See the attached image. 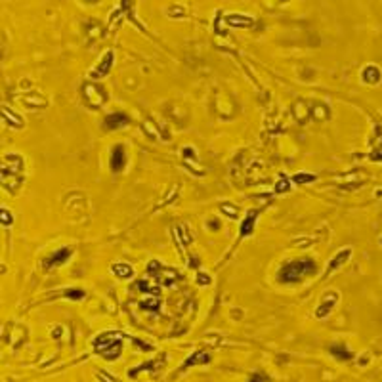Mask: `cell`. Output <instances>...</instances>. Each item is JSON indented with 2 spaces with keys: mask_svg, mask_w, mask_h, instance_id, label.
Returning a JSON list of instances; mask_svg holds the SVG:
<instances>
[{
  "mask_svg": "<svg viewBox=\"0 0 382 382\" xmlns=\"http://www.w3.org/2000/svg\"><path fill=\"white\" fill-rule=\"evenodd\" d=\"M317 266L312 258H300V260H293V262H287L279 270V279L283 283H296L300 281L306 275H312L316 273Z\"/></svg>",
  "mask_w": 382,
  "mask_h": 382,
  "instance_id": "6da1fadb",
  "label": "cell"
},
{
  "mask_svg": "<svg viewBox=\"0 0 382 382\" xmlns=\"http://www.w3.org/2000/svg\"><path fill=\"white\" fill-rule=\"evenodd\" d=\"M126 164V151H124V145L117 143L111 151V159H109V166L113 172H120Z\"/></svg>",
  "mask_w": 382,
  "mask_h": 382,
  "instance_id": "7a4b0ae2",
  "label": "cell"
},
{
  "mask_svg": "<svg viewBox=\"0 0 382 382\" xmlns=\"http://www.w3.org/2000/svg\"><path fill=\"white\" fill-rule=\"evenodd\" d=\"M71 249H59V251H55L52 256H48L46 260L42 262V268L44 270H52V268H57V266H61V264H65L69 260V256H71Z\"/></svg>",
  "mask_w": 382,
  "mask_h": 382,
  "instance_id": "3957f363",
  "label": "cell"
},
{
  "mask_svg": "<svg viewBox=\"0 0 382 382\" xmlns=\"http://www.w3.org/2000/svg\"><path fill=\"white\" fill-rule=\"evenodd\" d=\"M130 124V119L122 113H113V115H107L105 120H103V128L105 130H117V128H122V126H128Z\"/></svg>",
  "mask_w": 382,
  "mask_h": 382,
  "instance_id": "277c9868",
  "label": "cell"
},
{
  "mask_svg": "<svg viewBox=\"0 0 382 382\" xmlns=\"http://www.w3.org/2000/svg\"><path fill=\"white\" fill-rule=\"evenodd\" d=\"M111 65H113V52H107V54H103V57H101V63H99L98 67H94V71H90V75L94 76V78L107 75Z\"/></svg>",
  "mask_w": 382,
  "mask_h": 382,
  "instance_id": "5b68a950",
  "label": "cell"
},
{
  "mask_svg": "<svg viewBox=\"0 0 382 382\" xmlns=\"http://www.w3.org/2000/svg\"><path fill=\"white\" fill-rule=\"evenodd\" d=\"M208 361H210V356H208L207 352H193L189 358H187L186 363H182V369H187V367H191V365H207Z\"/></svg>",
  "mask_w": 382,
  "mask_h": 382,
  "instance_id": "8992f818",
  "label": "cell"
},
{
  "mask_svg": "<svg viewBox=\"0 0 382 382\" xmlns=\"http://www.w3.org/2000/svg\"><path fill=\"white\" fill-rule=\"evenodd\" d=\"M256 210H251L249 214H247V218L243 220V224H241V233L239 237H249L252 233V229H254V224H256Z\"/></svg>",
  "mask_w": 382,
  "mask_h": 382,
  "instance_id": "52a82bcc",
  "label": "cell"
},
{
  "mask_svg": "<svg viewBox=\"0 0 382 382\" xmlns=\"http://www.w3.org/2000/svg\"><path fill=\"white\" fill-rule=\"evenodd\" d=\"M350 256H352V249H342V251L337 254V256H333V262L329 264V270H327V273H331L335 268H340L342 264L346 262L348 260Z\"/></svg>",
  "mask_w": 382,
  "mask_h": 382,
  "instance_id": "ba28073f",
  "label": "cell"
},
{
  "mask_svg": "<svg viewBox=\"0 0 382 382\" xmlns=\"http://www.w3.org/2000/svg\"><path fill=\"white\" fill-rule=\"evenodd\" d=\"M361 75H363V80H365V82H371V84H377L382 76L381 71H379V67H375V65L365 67Z\"/></svg>",
  "mask_w": 382,
  "mask_h": 382,
  "instance_id": "9c48e42d",
  "label": "cell"
},
{
  "mask_svg": "<svg viewBox=\"0 0 382 382\" xmlns=\"http://www.w3.org/2000/svg\"><path fill=\"white\" fill-rule=\"evenodd\" d=\"M331 354L337 358V360H342V361H350L352 358H354V354L350 352L346 346H342V344H337V346H331Z\"/></svg>",
  "mask_w": 382,
  "mask_h": 382,
  "instance_id": "30bf717a",
  "label": "cell"
},
{
  "mask_svg": "<svg viewBox=\"0 0 382 382\" xmlns=\"http://www.w3.org/2000/svg\"><path fill=\"white\" fill-rule=\"evenodd\" d=\"M111 270H113V273H115L117 277H120V279H130L132 275H134V270H132V266H128V264H115Z\"/></svg>",
  "mask_w": 382,
  "mask_h": 382,
  "instance_id": "8fae6325",
  "label": "cell"
},
{
  "mask_svg": "<svg viewBox=\"0 0 382 382\" xmlns=\"http://www.w3.org/2000/svg\"><path fill=\"white\" fill-rule=\"evenodd\" d=\"M337 300H339V296H337V295L327 296V300H323V304H321L323 308H319V310H317L316 316H317V317H327V316H329V312L333 310V306L337 304Z\"/></svg>",
  "mask_w": 382,
  "mask_h": 382,
  "instance_id": "7c38bea8",
  "label": "cell"
},
{
  "mask_svg": "<svg viewBox=\"0 0 382 382\" xmlns=\"http://www.w3.org/2000/svg\"><path fill=\"white\" fill-rule=\"evenodd\" d=\"M293 180H295V182H314L316 176L314 174H296Z\"/></svg>",
  "mask_w": 382,
  "mask_h": 382,
  "instance_id": "4fadbf2b",
  "label": "cell"
},
{
  "mask_svg": "<svg viewBox=\"0 0 382 382\" xmlns=\"http://www.w3.org/2000/svg\"><path fill=\"white\" fill-rule=\"evenodd\" d=\"M73 291H75V289H67L63 295L69 296V298H73V300H76V298H82V296H84V291H82V289H80L78 293H73Z\"/></svg>",
  "mask_w": 382,
  "mask_h": 382,
  "instance_id": "5bb4252c",
  "label": "cell"
},
{
  "mask_svg": "<svg viewBox=\"0 0 382 382\" xmlns=\"http://www.w3.org/2000/svg\"><path fill=\"white\" fill-rule=\"evenodd\" d=\"M249 382H268V377H266L264 373H254L251 379H249Z\"/></svg>",
  "mask_w": 382,
  "mask_h": 382,
  "instance_id": "9a60e30c",
  "label": "cell"
},
{
  "mask_svg": "<svg viewBox=\"0 0 382 382\" xmlns=\"http://www.w3.org/2000/svg\"><path fill=\"white\" fill-rule=\"evenodd\" d=\"M2 214H4V216H2V218H4V224H6V226H8V224H10V222H11V216H10V212H8V210H2Z\"/></svg>",
  "mask_w": 382,
  "mask_h": 382,
  "instance_id": "2e32d148",
  "label": "cell"
}]
</instances>
